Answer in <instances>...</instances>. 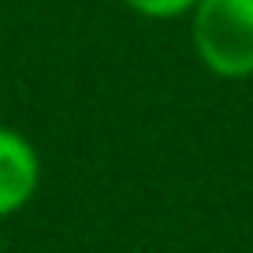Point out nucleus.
<instances>
[{
  "label": "nucleus",
  "mask_w": 253,
  "mask_h": 253,
  "mask_svg": "<svg viewBox=\"0 0 253 253\" xmlns=\"http://www.w3.org/2000/svg\"><path fill=\"white\" fill-rule=\"evenodd\" d=\"M194 52L216 79L253 75V0H198L190 8Z\"/></svg>",
  "instance_id": "obj_1"
},
{
  "label": "nucleus",
  "mask_w": 253,
  "mask_h": 253,
  "mask_svg": "<svg viewBox=\"0 0 253 253\" xmlns=\"http://www.w3.org/2000/svg\"><path fill=\"white\" fill-rule=\"evenodd\" d=\"M41 182V160L30 138L0 126V220L26 205Z\"/></svg>",
  "instance_id": "obj_2"
},
{
  "label": "nucleus",
  "mask_w": 253,
  "mask_h": 253,
  "mask_svg": "<svg viewBox=\"0 0 253 253\" xmlns=\"http://www.w3.org/2000/svg\"><path fill=\"white\" fill-rule=\"evenodd\" d=\"M123 4L145 19H175V15H186L198 0H123Z\"/></svg>",
  "instance_id": "obj_3"
}]
</instances>
